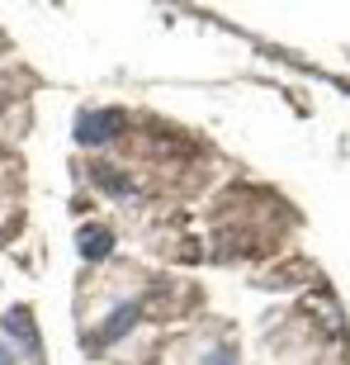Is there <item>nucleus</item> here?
I'll use <instances>...</instances> for the list:
<instances>
[{
	"mask_svg": "<svg viewBox=\"0 0 350 365\" xmlns=\"http://www.w3.org/2000/svg\"><path fill=\"white\" fill-rule=\"evenodd\" d=\"M203 365H232V346H223V351H218L213 361H203Z\"/></svg>",
	"mask_w": 350,
	"mask_h": 365,
	"instance_id": "f257e3e1",
	"label": "nucleus"
},
{
	"mask_svg": "<svg viewBox=\"0 0 350 365\" xmlns=\"http://www.w3.org/2000/svg\"><path fill=\"white\" fill-rule=\"evenodd\" d=\"M0 365H10V356H5V346H0Z\"/></svg>",
	"mask_w": 350,
	"mask_h": 365,
	"instance_id": "f03ea898",
	"label": "nucleus"
}]
</instances>
